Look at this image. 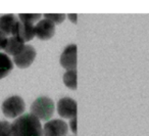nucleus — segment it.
I'll list each match as a JSON object with an SVG mask.
<instances>
[{"label":"nucleus","instance_id":"f257e3e1","mask_svg":"<svg viewBox=\"0 0 149 136\" xmlns=\"http://www.w3.org/2000/svg\"><path fill=\"white\" fill-rule=\"evenodd\" d=\"M10 136H44V134L39 120L31 114H26L10 125Z\"/></svg>","mask_w":149,"mask_h":136},{"label":"nucleus","instance_id":"f03ea898","mask_svg":"<svg viewBox=\"0 0 149 136\" xmlns=\"http://www.w3.org/2000/svg\"><path fill=\"white\" fill-rule=\"evenodd\" d=\"M54 114V102L48 97H39L31 105V115L38 120L48 121Z\"/></svg>","mask_w":149,"mask_h":136},{"label":"nucleus","instance_id":"7ed1b4c3","mask_svg":"<svg viewBox=\"0 0 149 136\" xmlns=\"http://www.w3.org/2000/svg\"><path fill=\"white\" fill-rule=\"evenodd\" d=\"M25 101L19 96H11L2 103V111L4 116L11 119L22 116V114L25 111Z\"/></svg>","mask_w":149,"mask_h":136},{"label":"nucleus","instance_id":"20e7f679","mask_svg":"<svg viewBox=\"0 0 149 136\" xmlns=\"http://www.w3.org/2000/svg\"><path fill=\"white\" fill-rule=\"evenodd\" d=\"M36 50L32 45H25L21 53L13 56V62L19 69H27L33 64L36 58Z\"/></svg>","mask_w":149,"mask_h":136},{"label":"nucleus","instance_id":"39448f33","mask_svg":"<svg viewBox=\"0 0 149 136\" xmlns=\"http://www.w3.org/2000/svg\"><path fill=\"white\" fill-rule=\"evenodd\" d=\"M60 64L68 71L76 70L77 68V45L70 44L63 50L60 55Z\"/></svg>","mask_w":149,"mask_h":136},{"label":"nucleus","instance_id":"423d86ee","mask_svg":"<svg viewBox=\"0 0 149 136\" xmlns=\"http://www.w3.org/2000/svg\"><path fill=\"white\" fill-rule=\"evenodd\" d=\"M44 136H66L68 126L62 120H51L44 125L43 128Z\"/></svg>","mask_w":149,"mask_h":136},{"label":"nucleus","instance_id":"0eeeda50","mask_svg":"<svg viewBox=\"0 0 149 136\" xmlns=\"http://www.w3.org/2000/svg\"><path fill=\"white\" fill-rule=\"evenodd\" d=\"M57 111L61 118L72 119L77 117V102L70 97H64L58 100Z\"/></svg>","mask_w":149,"mask_h":136},{"label":"nucleus","instance_id":"6e6552de","mask_svg":"<svg viewBox=\"0 0 149 136\" xmlns=\"http://www.w3.org/2000/svg\"><path fill=\"white\" fill-rule=\"evenodd\" d=\"M36 37L40 40H48L52 38L55 34V24L47 19L39 21V23L35 26Z\"/></svg>","mask_w":149,"mask_h":136},{"label":"nucleus","instance_id":"1a4fd4ad","mask_svg":"<svg viewBox=\"0 0 149 136\" xmlns=\"http://www.w3.org/2000/svg\"><path fill=\"white\" fill-rule=\"evenodd\" d=\"M35 36H36V32H35V26H34V24L23 23L21 21L17 22L13 37L19 38V39H21L25 43V42L31 41Z\"/></svg>","mask_w":149,"mask_h":136},{"label":"nucleus","instance_id":"9d476101","mask_svg":"<svg viewBox=\"0 0 149 136\" xmlns=\"http://www.w3.org/2000/svg\"><path fill=\"white\" fill-rule=\"evenodd\" d=\"M17 19L13 15H6L0 18V33L3 36H13L17 25Z\"/></svg>","mask_w":149,"mask_h":136},{"label":"nucleus","instance_id":"9b49d317","mask_svg":"<svg viewBox=\"0 0 149 136\" xmlns=\"http://www.w3.org/2000/svg\"><path fill=\"white\" fill-rule=\"evenodd\" d=\"M24 47H25V43L21 39L11 36V37L7 38L6 44H5V47H4V51L6 54L15 56L19 53H21L22 50L24 49Z\"/></svg>","mask_w":149,"mask_h":136},{"label":"nucleus","instance_id":"f8f14e48","mask_svg":"<svg viewBox=\"0 0 149 136\" xmlns=\"http://www.w3.org/2000/svg\"><path fill=\"white\" fill-rule=\"evenodd\" d=\"M13 70V60L9 58V56H7V54L0 52V79H3L6 76H8Z\"/></svg>","mask_w":149,"mask_h":136},{"label":"nucleus","instance_id":"ddd939ff","mask_svg":"<svg viewBox=\"0 0 149 136\" xmlns=\"http://www.w3.org/2000/svg\"><path fill=\"white\" fill-rule=\"evenodd\" d=\"M63 83L70 89L76 90L77 89V71H68L63 75Z\"/></svg>","mask_w":149,"mask_h":136},{"label":"nucleus","instance_id":"4468645a","mask_svg":"<svg viewBox=\"0 0 149 136\" xmlns=\"http://www.w3.org/2000/svg\"><path fill=\"white\" fill-rule=\"evenodd\" d=\"M40 19H41L40 13H19V20L23 23L34 24L39 21Z\"/></svg>","mask_w":149,"mask_h":136},{"label":"nucleus","instance_id":"2eb2a0df","mask_svg":"<svg viewBox=\"0 0 149 136\" xmlns=\"http://www.w3.org/2000/svg\"><path fill=\"white\" fill-rule=\"evenodd\" d=\"M44 18L51 21L55 25H59L65 20V15H63V13H59V15L58 13H45Z\"/></svg>","mask_w":149,"mask_h":136},{"label":"nucleus","instance_id":"dca6fc26","mask_svg":"<svg viewBox=\"0 0 149 136\" xmlns=\"http://www.w3.org/2000/svg\"><path fill=\"white\" fill-rule=\"evenodd\" d=\"M0 136H10V125L5 121H0Z\"/></svg>","mask_w":149,"mask_h":136},{"label":"nucleus","instance_id":"f3484780","mask_svg":"<svg viewBox=\"0 0 149 136\" xmlns=\"http://www.w3.org/2000/svg\"><path fill=\"white\" fill-rule=\"evenodd\" d=\"M70 130H72V133H74V134L77 133V117L70 119Z\"/></svg>","mask_w":149,"mask_h":136},{"label":"nucleus","instance_id":"a211bd4d","mask_svg":"<svg viewBox=\"0 0 149 136\" xmlns=\"http://www.w3.org/2000/svg\"><path fill=\"white\" fill-rule=\"evenodd\" d=\"M6 41H7V38L0 33V49H4Z\"/></svg>","mask_w":149,"mask_h":136},{"label":"nucleus","instance_id":"6ab92c4d","mask_svg":"<svg viewBox=\"0 0 149 136\" xmlns=\"http://www.w3.org/2000/svg\"><path fill=\"white\" fill-rule=\"evenodd\" d=\"M68 18L70 20L72 23H74V24L77 23V18H78L77 15H68Z\"/></svg>","mask_w":149,"mask_h":136}]
</instances>
